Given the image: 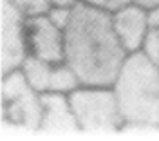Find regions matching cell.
<instances>
[{
	"mask_svg": "<svg viewBox=\"0 0 159 141\" xmlns=\"http://www.w3.org/2000/svg\"><path fill=\"white\" fill-rule=\"evenodd\" d=\"M9 2L16 6L25 16H38V15H49L56 7L74 6L78 0H9Z\"/></svg>",
	"mask_w": 159,
	"mask_h": 141,
	"instance_id": "obj_10",
	"label": "cell"
},
{
	"mask_svg": "<svg viewBox=\"0 0 159 141\" xmlns=\"http://www.w3.org/2000/svg\"><path fill=\"white\" fill-rule=\"evenodd\" d=\"M112 89L125 125L159 127V67L145 51L127 56Z\"/></svg>",
	"mask_w": 159,
	"mask_h": 141,
	"instance_id": "obj_2",
	"label": "cell"
},
{
	"mask_svg": "<svg viewBox=\"0 0 159 141\" xmlns=\"http://www.w3.org/2000/svg\"><path fill=\"white\" fill-rule=\"evenodd\" d=\"M143 51L150 60L159 67V6L150 9V31Z\"/></svg>",
	"mask_w": 159,
	"mask_h": 141,
	"instance_id": "obj_11",
	"label": "cell"
},
{
	"mask_svg": "<svg viewBox=\"0 0 159 141\" xmlns=\"http://www.w3.org/2000/svg\"><path fill=\"white\" fill-rule=\"evenodd\" d=\"M25 15L9 0H2L0 9V67L2 74L18 70L29 56L25 38Z\"/></svg>",
	"mask_w": 159,
	"mask_h": 141,
	"instance_id": "obj_5",
	"label": "cell"
},
{
	"mask_svg": "<svg viewBox=\"0 0 159 141\" xmlns=\"http://www.w3.org/2000/svg\"><path fill=\"white\" fill-rule=\"evenodd\" d=\"M58 63L45 61L42 58H36V56H27L25 61L22 63L20 70L34 91L40 92V94H45V92H54Z\"/></svg>",
	"mask_w": 159,
	"mask_h": 141,
	"instance_id": "obj_9",
	"label": "cell"
},
{
	"mask_svg": "<svg viewBox=\"0 0 159 141\" xmlns=\"http://www.w3.org/2000/svg\"><path fill=\"white\" fill-rule=\"evenodd\" d=\"M2 118L25 129L42 125V94L27 83L20 69L2 74Z\"/></svg>",
	"mask_w": 159,
	"mask_h": 141,
	"instance_id": "obj_4",
	"label": "cell"
},
{
	"mask_svg": "<svg viewBox=\"0 0 159 141\" xmlns=\"http://www.w3.org/2000/svg\"><path fill=\"white\" fill-rule=\"evenodd\" d=\"M69 101L81 130H118L125 125L112 87L80 85L69 94Z\"/></svg>",
	"mask_w": 159,
	"mask_h": 141,
	"instance_id": "obj_3",
	"label": "cell"
},
{
	"mask_svg": "<svg viewBox=\"0 0 159 141\" xmlns=\"http://www.w3.org/2000/svg\"><path fill=\"white\" fill-rule=\"evenodd\" d=\"M42 130H74L78 129L70 109L69 94L45 92L42 94Z\"/></svg>",
	"mask_w": 159,
	"mask_h": 141,
	"instance_id": "obj_8",
	"label": "cell"
},
{
	"mask_svg": "<svg viewBox=\"0 0 159 141\" xmlns=\"http://www.w3.org/2000/svg\"><path fill=\"white\" fill-rule=\"evenodd\" d=\"M25 38L29 56H36L45 61H63L65 31L49 15L25 18Z\"/></svg>",
	"mask_w": 159,
	"mask_h": 141,
	"instance_id": "obj_6",
	"label": "cell"
},
{
	"mask_svg": "<svg viewBox=\"0 0 159 141\" xmlns=\"http://www.w3.org/2000/svg\"><path fill=\"white\" fill-rule=\"evenodd\" d=\"M114 31L127 52L143 51L150 31V9L138 2L112 15Z\"/></svg>",
	"mask_w": 159,
	"mask_h": 141,
	"instance_id": "obj_7",
	"label": "cell"
},
{
	"mask_svg": "<svg viewBox=\"0 0 159 141\" xmlns=\"http://www.w3.org/2000/svg\"><path fill=\"white\" fill-rule=\"evenodd\" d=\"M136 2L141 4V6H145V7H148V9H154V7L159 6V0H136Z\"/></svg>",
	"mask_w": 159,
	"mask_h": 141,
	"instance_id": "obj_13",
	"label": "cell"
},
{
	"mask_svg": "<svg viewBox=\"0 0 159 141\" xmlns=\"http://www.w3.org/2000/svg\"><path fill=\"white\" fill-rule=\"evenodd\" d=\"M63 31V61L74 70L80 85L112 87L129 56L114 31L112 15L89 2H76Z\"/></svg>",
	"mask_w": 159,
	"mask_h": 141,
	"instance_id": "obj_1",
	"label": "cell"
},
{
	"mask_svg": "<svg viewBox=\"0 0 159 141\" xmlns=\"http://www.w3.org/2000/svg\"><path fill=\"white\" fill-rule=\"evenodd\" d=\"M85 2H89L90 6L105 11V13H109V15H114L116 11L123 9V7H127L130 4H134L136 0H85Z\"/></svg>",
	"mask_w": 159,
	"mask_h": 141,
	"instance_id": "obj_12",
	"label": "cell"
},
{
	"mask_svg": "<svg viewBox=\"0 0 159 141\" xmlns=\"http://www.w3.org/2000/svg\"><path fill=\"white\" fill-rule=\"evenodd\" d=\"M78 2H85V0H78Z\"/></svg>",
	"mask_w": 159,
	"mask_h": 141,
	"instance_id": "obj_14",
	"label": "cell"
}]
</instances>
